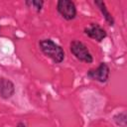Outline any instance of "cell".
Here are the masks:
<instances>
[{"label":"cell","instance_id":"1","mask_svg":"<svg viewBox=\"0 0 127 127\" xmlns=\"http://www.w3.org/2000/svg\"><path fill=\"white\" fill-rule=\"evenodd\" d=\"M39 47L42 53L50 58L55 64H61L64 62L65 54L64 49L51 39H44L39 42Z\"/></svg>","mask_w":127,"mask_h":127},{"label":"cell","instance_id":"2","mask_svg":"<svg viewBox=\"0 0 127 127\" xmlns=\"http://www.w3.org/2000/svg\"><path fill=\"white\" fill-rule=\"evenodd\" d=\"M69 51L79 62L86 64H91L93 62L92 55L90 54L86 45L80 41L77 40L71 41L69 44Z\"/></svg>","mask_w":127,"mask_h":127},{"label":"cell","instance_id":"3","mask_svg":"<svg viewBox=\"0 0 127 127\" xmlns=\"http://www.w3.org/2000/svg\"><path fill=\"white\" fill-rule=\"evenodd\" d=\"M57 10L58 13L66 21L73 20L77 14L75 4L71 0H59L57 2Z\"/></svg>","mask_w":127,"mask_h":127},{"label":"cell","instance_id":"4","mask_svg":"<svg viewBox=\"0 0 127 127\" xmlns=\"http://www.w3.org/2000/svg\"><path fill=\"white\" fill-rule=\"evenodd\" d=\"M110 74V68L106 63H100L96 68H91L87 71L86 75L92 80L104 83L108 80Z\"/></svg>","mask_w":127,"mask_h":127},{"label":"cell","instance_id":"5","mask_svg":"<svg viewBox=\"0 0 127 127\" xmlns=\"http://www.w3.org/2000/svg\"><path fill=\"white\" fill-rule=\"evenodd\" d=\"M84 34L98 43L102 42L107 37L106 31L99 24H96V23H91L88 27H86L84 29Z\"/></svg>","mask_w":127,"mask_h":127},{"label":"cell","instance_id":"6","mask_svg":"<svg viewBox=\"0 0 127 127\" xmlns=\"http://www.w3.org/2000/svg\"><path fill=\"white\" fill-rule=\"evenodd\" d=\"M15 94V84L8 78L0 76V97L9 99Z\"/></svg>","mask_w":127,"mask_h":127},{"label":"cell","instance_id":"7","mask_svg":"<svg viewBox=\"0 0 127 127\" xmlns=\"http://www.w3.org/2000/svg\"><path fill=\"white\" fill-rule=\"evenodd\" d=\"M93 3H94V5L97 6V8H98L99 11L101 12L102 16L104 17V20L107 22V24H108L109 26H113L114 23H115L114 18L112 17V15L110 14V12L108 11V9H107L105 3H104L103 1H98V0H95Z\"/></svg>","mask_w":127,"mask_h":127},{"label":"cell","instance_id":"8","mask_svg":"<svg viewBox=\"0 0 127 127\" xmlns=\"http://www.w3.org/2000/svg\"><path fill=\"white\" fill-rule=\"evenodd\" d=\"M113 121L116 125L120 127H126L127 126V114L125 111L119 112L113 116Z\"/></svg>","mask_w":127,"mask_h":127},{"label":"cell","instance_id":"9","mask_svg":"<svg viewBox=\"0 0 127 127\" xmlns=\"http://www.w3.org/2000/svg\"><path fill=\"white\" fill-rule=\"evenodd\" d=\"M25 4H26L28 7H33V8H35V10L39 13V12H41V10H42V8H43L44 1H43V0H27V1H25Z\"/></svg>","mask_w":127,"mask_h":127},{"label":"cell","instance_id":"10","mask_svg":"<svg viewBox=\"0 0 127 127\" xmlns=\"http://www.w3.org/2000/svg\"><path fill=\"white\" fill-rule=\"evenodd\" d=\"M16 127H26V124L24 123V122H22V121H20L18 124H17V126Z\"/></svg>","mask_w":127,"mask_h":127}]
</instances>
